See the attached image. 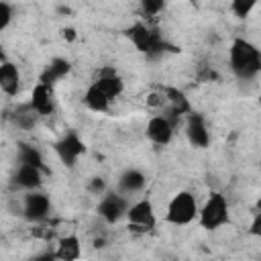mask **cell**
Masks as SVG:
<instances>
[{
	"instance_id": "1",
	"label": "cell",
	"mask_w": 261,
	"mask_h": 261,
	"mask_svg": "<svg viewBox=\"0 0 261 261\" xmlns=\"http://www.w3.org/2000/svg\"><path fill=\"white\" fill-rule=\"evenodd\" d=\"M228 65L239 80L243 82L255 80L261 73V51L251 41L243 37H234L228 49Z\"/></svg>"
},
{
	"instance_id": "2",
	"label": "cell",
	"mask_w": 261,
	"mask_h": 261,
	"mask_svg": "<svg viewBox=\"0 0 261 261\" xmlns=\"http://www.w3.org/2000/svg\"><path fill=\"white\" fill-rule=\"evenodd\" d=\"M126 39L133 43V47L139 51V53H145L149 59H155V57H161L165 53H177L179 47L171 45L165 37H161L157 31L149 29L145 22L137 20L133 22L126 31H124Z\"/></svg>"
},
{
	"instance_id": "3",
	"label": "cell",
	"mask_w": 261,
	"mask_h": 261,
	"mask_svg": "<svg viewBox=\"0 0 261 261\" xmlns=\"http://www.w3.org/2000/svg\"><path fill=\"white\" fill-rule=\"evenodd\" d=\"M230 222V206H228V200L222 192H216L212 190L204 204L200 206L198 210V224L200 228L208 230V232H214L222 226H226Z\"/></svg>"
},
{
	"instance_id": "4",
	"label": "cell",
	"mask_w": 261,
	"mask_h": 261,
	"mask_svg": "<svg viewBox=\"0 0 261 261\" xmlns=\"http://www.w3.org/2000/svg\"><path fill=\"white\" fill-rule=\"evenodd\" d=\"M198 210H200V206H198L196 196L188 190H179L167 202L163 220L173 226H188L194 220H198Z\"/></svg>"
},
{
	"instance_id": "5",
	"label": "cell",
	"mask_w": 261,
	"mask_h": 261,
	"mask_svg": "<svg viewBox=\"0 0 261 261\" xmlns=\"http://www.w3.org/2000/svg\"><path fill=\"white\" fill-rule=\"evenodd\" d=\"M126 224L135 232H151L157 226V214L155 206L149 198H141L128 206L126 212Z\"/></svg>"
},
{
	"instance_id": "6",
	"label": "cell",
	"mask_w": 261,
	"mask_h": 261,
	"mask_svg": "<svg viewBox=\"0 0 261 261\" xmlns=\"http://www.w3.org/2000/svg\"><path fill=\"white\" fill-rule=\"evenodd\" d=\"M128 206H130V202L122 192H106V194L100 196L96 212H98L100 218H104V222L116 224L118 220L126 218Z\"/></svg>"
},
{
	"instance_id": "7",
	"label": "cell",
	"mask_w": 261,
	"mask_h": 261,
	"mask_svg": "<svg viewBox=\"0 0 261 261\" xmlns=\"http://www.w3.org/2000/svg\"><path fill=\"white\" fill-rule=\"evenodd\" d=\"M53 151H55L57 159H59L65 167H73V165L77 163V159H80L82 155H86L88 147H86L84 139H82L75 130H69V133H65L61 139H57V141L53 143Z\"/></svg>"
},
{
	"instance_id": "8",
	"label": "cell",
	"mask_w": 261,
	"mask_h": 261,
	"mask_svg": "<svg viewBox=\"0 0 261 261\" xmlns=\"http://www.w3.org/2000/svg\"><path fill=\"white\" fill-rule=\"evenodd\" d=\"M51 214V198L41 190L27 192L22 200V216L29 222H41Z\"/></svg>"
},
{
	"instance_id": "9",
	"label": "cell",
	"mask_w": 261,
	"mask_h": 261,
	"mask_svg": "<svg viewBox=\"0 0 261 261\" xmlns=\"http://www.w3.org/2000/svg\"><path fill=\"white\" fill-rule=\"evenodd\" d=\"M173 133H175V124L169 116L165 114H155L149 118L147 126H145V135L147 139L153 143V145H159V147H165L171 143L173 139Z\"/></svg>"
},
{
	"instance_id": "10",
	"label": "cell",
	"mask_w": 261,
	"mask_h": 261,
	"mask_svg": "<svg viewBox=\"0 0 261 261\" xmlns=\"http://www.w3.org/2000/svg\"><path fill=\"white\" fill-rule=\"evenodd\" d=\"M186 137H188V143L196 149L210 147V130L202 114L194 110L186 114Z\"/></svg>"
},
{
	"instance_id": "11",
	"label": "cell",
	"mask_w": 261,
	"mask_h": 261,
	"mask_svg": "<svg viewBox=\"0 0 261 261\" xmlns=\"http://www.w3.org/2000/svg\"><path fill=\"white\" fill-rule=\"evenodd\" d=\"M31 108L39 114V116H49L55 110V98H53V90L49 84L37 82L31 90V98H29Z\"/></svg>"
},
{
	"instance_id": "12",
	"label": "cell",
	"mask_w": 261,
	"mask_h": 261,
	"mask_svg": "<svg viewBox=\"0 0 261 261\" xmlns=\"http://www.w3.org/2000/svg\"><path fill=\"white\" fill-rule=\"evenodd\" d=\"M110 100H116L122 92H124V80L116 73V69H112V67H104V69H100L98 71V75L92 80Z\"/></svg>"
},
{
	"instance_id": "13",
	"label": "cell",
	"mask_w": 261,
	"mask_h": 261,
	"mask_svg": "<svg viewBox=\"0 0 261 261\" xmlns=\"http://www.w3.org/2000/svg\"><path fill=\"white\" fill-rule=\"evenodd\" d=\"M43 167L37 165H29V163H18L16 171H14V184L27 192L31 190H39L43 186Z\"/></svg>"
},
{
	"instance_id": "14",
	"label": "cell",
	"mask_w": 261,
	"mask_h": 261,
	"mask_svg": "<svg viewBox=\"0 0 261 261\" xmlns=\"http://www.w3.org/2000/svg\"><path fill=\"white\" fill-rule=\"evenodd\" d=\"M0 90L6 96H16L20 92V69L16 63L2 57L0 63Z\"/></svg>"
},
{
	"instance_id": "15",
	"label": "cell",
	"mask_w": 261,
	"mask_h": 261,
	"mask_svg": "<svg viewBox=\"0 0 261 261\" xmlns=\"http://www.w3.org/2000/svg\"><path fill=\"white\" fill-rule=\"evenodd\" d=\"M145 186H147V175L137 167L124 169L118 177V192H122L124 196L141 194L145 190Z\"/></svg>"
},
{
	"instance_id": "16",
	"label": "cell",
	"mask_w": 261,
	"mask_h": 261,
	"mask_svg": "<svg viewBox=\"0 0 261 261\" xmlns=\"http://www.w3.org/2000/svg\"><path fill=\"white\" fill-rule=\"evenodd\" d=\"M82 257V243L75 232H69L57 241V249L53 253V259L59 261H77Z\"/></svg>"
},
{
	"instance_id": "17",
	"label": "cell",
	"mask_w": 261,
	"mask_h": 261,
	"mask_svg": "<svg viewBox=\"0 0 261 261\" xmlns=\"http://www.w3.org/2000/svg\"><path fill=\"white\" fill-rule=\"evenodd\" d=\"M69 71H71V63H69V59H65V57H53V59L49 61V65L43 69L39 82L53 86L55 82H59L61 77H65Z\"/></svg>"
},
{
	"instance_id": "18",
	"label": "cell",
	"mask_w": 261,
	"mask_h": 261,
	"mask_svg": "<svg viewBox=\"0 0 261 261\" xmlns=\"http://www.w3.org/2000/svg\"><path fill=\"white\" fill-rule=\"evenodd\" d=\"M84 104L92 110V112H108L110 110V104H112V100L92 82L90 86H88V90H86V94H84Z\"/></svg>"
},
{
	"instance_id": "19",
	"label": "cell",
	"mask_w": 261,
	"mask_h": 261,
	"mask_svg": "<svg viewBox=\"0 0 261 261\" xmlns=\"http://www.w3.org/2000/svg\"><path fill=\"white\" fill-rule=\"evenodd\" d=\"M16 161L18 163H29V165H37V167H43V155L37 147L33 145H27V143H20L18 145V151H16Z\"/></svg>"
},
{
	"instance_id": "20",
	"label": "cell",
	"mask_w": 261,
	"mask_h": 261,
	"mask_svg": "<svg viewBox=\"0 0 261 261\" xmlns=\"http://www.w3.org/2000/svg\"><path fill=\"white\" fill-rule=\"evenodd\" d=\"M37 118H41L33 108H31V104L27 102V104H22L18 110H14V114H12V120H14V124L16 126H20V128H33L35 126V122H37Z\"/></svg>"
},
{
	"instance_id": "21",
	"label": "cell",
	"mask_w": 261,
	"mask_h": 261,
	"mask_svg": "<svg viewBox=\"0 0 261 261\" xmlns=\"http://www.w3.org/2000/svg\"><path fill=\"white\" fill-rule=\"evenodd\" d=\"M257 6V0H230V10L237 18H247Z\"/></svg>"
},
{
	"instance_id": "22",
	"label": "cell",
	"mask_w": 261,
	"mask_h": 261,
	"mask_svg": "<svg viewBox=\"0 0 261 261\" xmlns=\"http://www.w3.org/2000/svg\"><path fill=\"white\" fill-rule=\"evenodd\" d=\"M139 6H141V12L145 16H157L163 12L165 0H139Z\"/></svg>"
},
{
	"instance_id": "23",
	"label": "cell",
	"mask_w": 261,
	"mask_h": 261,
	"mask_svg": "<svg viewBox=\"0 0 261 261\" xmlns=\"http://www.w3.org/2000/svg\"><path fill=\"white\" fill-rule=\"evenodd\" d=\"M12 18H14V8L10 2L2 0L0 2V33H4L10 24H12Z\"/></svg>"
},
{
	"instance_id": "24",
	"label": "cell",
	"mask_w": 261,
	"mask_h": 261,
	"mask_svg": "<svg viewBox=\"0 0 261 261\" xmlns=\"http://www.w3.org/2000/svg\"><path fill=\"white\" fill-rule=\"evenodd\" d=\"M249 234L251 237H257V239H261V210H255L253 212V218H251V222H249Z\"/></svg>"
},
{
	"instance_id": "25",
	"label": "cell",
	"mask_w": 261,
	"mask_h": 261,
	"mask_svg": "<svg viewBox=\"0 0 261 261\" xmlns=\"http://www.w3.org/2000/svg\"><path fill=\"white\" fill-rule=\"evenodd\" d=\"M88 190H90L94 196H102V194L108 192V188H106V184H104L102 177H92L90 184H88Z\"/></svg>"
},
{
	"instance_id": "26",
	"label": "cell",
	"mask_w": 261,
	"mask_h": 261,
	"mask_svg": "<svg viewBox=\"0 0 261 261\" xmlns=\"http://www.w3.org/2000/svg\"><path fill=\"white\" fill-rule=\"evenodd\" d=\"M61 37H63L65 41H73V39H75V31H73L71 27H65V29L61 31Z\"/></svg>"
},
{
	"instance_id": "27",
	"label": "cell",
	"mask_w": 261,
	"mask_h": 261,
	"mask_svg": "<svg viewBox=\"0 0 261 261\" xmlns=\"http://www.w3.org/2000/svg\"><path fill=\"white\" fill-rule=\"evenodd\" d=\"M255 210H261V198L257 200V204H255Z\"/></svg>"
}]
</instances>
